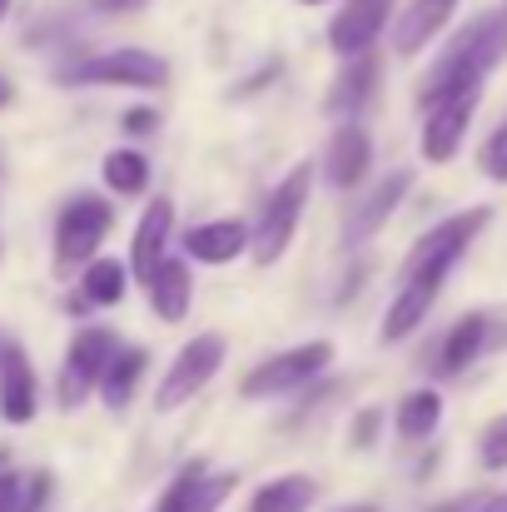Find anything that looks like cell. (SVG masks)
Here are the masks:
<instances>
[{
	"label": "cell",
	"mask_w": 507,
	"mask_h": 512,
	"mask_svg": "<svg viewBox=\"0 0 507 512\" xmlns=\"http://www.w3.org/2000/svg\"><path fill=\"white\" fill-rule=\"evenodd\" d=\"M503 60H507V0L498 10L468 20V25L453 35V45H448V50L433 60V70L423 75L418 105L433 110V105H443V100H458V95L483 90L488 70L503 65Z\"/></svg>",
	"instance_id": "cell-1"
},
{
	"label": "cell",
	"mask_w": 507,
	"mask_h": 512,
	"mask_svg": "<svg viewBox=\"0 0 507 512\" xmlns=\"http://www.w3.org/2000/svg\"><path fill=\"white\" fill-rule=\"evenodd\" d=\"M309 189H314V160H299L269 189L259 219L249 224V259L254 264H279L289 254V244L304 224V209H309Z\"/></svg>",
	"instance_id": "cell-2"
},
{
	"label": "cell",
	"mask_w": 507,
	"mask_h": 512,
	"mask_svg": "<svg viewBox=\"0 0 507 512\" xmlns=\"http://www.w3.org/2000/svg\"><path fill=\"white\" fill-rule=\"evenodd\" d=\"M65 85H100V90H160L169 85V60L140 45H115V50H95L75 65L60 70Z\"/></svg>",
	"instance_id": "cell-3"
},
{
	"label": "cell",
	"mask_w": 507,
	"mask_h": 512,
	"mask_svg": "<svg viewBox=\"0 0 507 512\" xmlns=\"http://www.w3.org/2000/svg\"><path fill=\"white\" fill-rule=\"evenodd\" d=\"M329 363H334V343L329 339L294 343V348H284V353H274V358L254 363V368L244 373L239 393H244L249 403L284 398V393H299V388H309L314 378H324V373H329Z\"/></svg>",
	"instance_id": "cell-4"
},
{
	"label": "cell",
	"mask_w": 507,
	"mask_h": 512,
	"mask_svg": "<svg viewBox=\"0 0 507 512\" xmlns=\"http://www.w3.org/2000/svg\"><path fill=\"white\" fill-rule=\"evenodd\" d=\"M493 224V209H463V214H448L443 224H433L418 244H413V254L403 259V279H418V274H428V279H448L453 274V264L478 244V234Z\"/></svg>",
	"instance_id": "cell-5"
},
{
	"label": "cell",
	"mask_w": 507,
	"mask_h": 512,
	"mask_svg": "<svg viewBox=\"0 0 507 512\" xmlns=\"http://www.w3.org/2000/svg\"><path fill=\"white\" fill-rule=\"evenodd\" d=\"M115 229V204L105 194H75L55 219V269H85Z\"/></svg>",
	"instance_id": "cell-6"
},
{
	"label": "cell",
	"mask_w": 507,
	"mask_h": 512,
	"mask_svg": "<svg viewBox=\"0 0 507 512\" xmlns=\"http://www.w3.org/2000/svg\"><path fill=\"white\" fill-rule=\"evenodd\" d=\"M219 368H224V334H194L189 343H179V353L169 358L155 383V408L174 413V408L194 403L214 383Z\"/></svg>",
	"instance_id": "cell-7"
},
{
	"label": "cell",
	"mask_w": 507,
	"mask_h": 512,
	"mask_svg": "<svg viewBox=\"0 0 507 512\" xmlns=\"http://www.w3.org/2000/svg\"><path fill=\"white\" fill-rule=\"evenodd\" d=\"M115 329L105 324H90V329H75V339L65 343V363H60V378H55V398L60 408H80L95 388H100V373L105 363L115 358Z\"/></svg>",
	"instance_id": "cell-8"
},
{
	"label": "cell",
	"mask_w": 507,
	"mask_h": 512,
	"mask_svg": "<svg viewBox=\"0 0 507 512\" xmlns=\"http://www.w3.org/2000/svg\"><path fill=\"white\" fill-rule=\"evenodd\" d=\"M40 413V378H35V363L25 358V348L0 334V418L10 428H25L35 423Z\"/></svg>",
	"instance_id": "cell-9"
},
{
	"label": "cell",
	"mask_w": 507,
	"mask_h": 512,
	"mask_svg": "<svg viewBox=\"0 0 507 512\" xmlns=\"http://www.w3.org/2000/svg\"><path fill=\"white\" fill-rule=\"evenodd\" d=\"M393 5H398V0H343L338 15L329 20V45H334V55H343V60L368 55V50L378 45V35L388 30Z\"/></svg>",
	"instance_id": "cell-10"
},
{
	"label": "cell",
	"mask_w": 507,
	"mask_h": 512,
	"mask_svg": "<svg viewBox=\"0 0 507 512\" xmlns=\"http://www.w3.org/2000/svg\"><path fill=\"white\" fill-rule=\"evenodd\" d=\"M478 95H483V90L458 95V100H443V105H433V110H428L423 135H418V150H423V160H428V165H448V160L458 155V145H463V135H468V125H473Z\"/></svg>",
	"instance_id": "cell-11"
},
{
	"label": "cell",
	"mask_w": 507,
	"mask_h": 512,
	"mask_svg": "<svg viewBox=\"0 0 507 512\" xmlns=\"http://www.w3.org/2000/svg\"><path fill=\"white\" fill-rule=\"evenodd\" d=\"M408 189H413V170H393L383 174L358 204H353V214H348V224H343V239L358 249V244H368L388 219H393V209L408 199Z\"/></svg>",
	"instance_id": "cell-12"
},
{
	"label": "cell",
	"mask_w": 507,
	"mask_h": 512,
	"mask_svg": "<svg viewBox=\"0 0 507 512\" xmlns=\"http://www.w3.org/2000/svg\"><path fill=\"white\" fill-rule=\"evenodd\" d=\"M145 299L155 309L160 324H184L189 309H194V269L184 254H165L155 264V274L145 279Z\"/></svg>",
	"instance_id": "cell-13"
},
{
	"label": "cell",
	"mask_w": 507,
	"mask_h": 512,
	"mask_svg": "<svg viewBox=\"0 0 507 512\" xmlns=\"http://www.w3.org/2000/svg\"><path fill=\"white\" fill-rule=\"evenodd\" d=\"M169 239H174V199L165 194H155L150 204H145V214H140V224H135V239H130V279H150L155 274V264L169 254Z\"/></svg>",
	"instance_id": "cell-14"
},
{
	"label": "cell",
	"mask_w": 507,
	"mask_h": 512,
	"mask_svg": "<svg viewBox=\"0 0 507 512\" xmlns=\"http://www.w3.org/2000/svg\"><path fill=\"white\" fill-rule=\"evenodd\" d=\"M438 294H443V279H428V274L403 279V289H398V294H393V304L383 309V329H378V339L383 343L413 339V334H418V324L433 314Z\"/></svg>",
	"instance_id": "cell-15"
},
{
	"label": "cell",
	"mask_w": 507,
	"mask_h": 512,
	"mask_svg": "<svg viewBox=\"0 0 507 512\" xmlns=\"http://www.w3.org/2000/svg\"><path fill=\"white\" fill-rule=\"evenodd\" d=\"M368 165H373V140L358 120H343L324 150V179L334 189H358L368 179Z\"/></svg>",
	"instance_id": "cell-16"
},
{
	"label": "cell",
	"mask_w": 507,
	"mask_h": 512,
	"mask_svg": "<svg viewBox=\"0 0 507 512\" xmlns=\"http://www.w3.org/2000/svg\"><path fill=\"white\" fill-rule=\"evenodd\" d=\"M249 254V224L244 219H209V224H194L184 234V259L189 264H234Z\"/></svg>",
	"instance_id": "cell-17"
},
{
	"label": "cell",
	"mask_w": 507,
	"mask_h": 512,
	"mask_svg": "<svg viewBox=\"0 0 507 512\" xmlns=\"http://www.w3.org/2000/svg\"><path fill=\"white\" fill-rule=\"evenodd\" d=\"M378 75H383V65H378V55L368 50V55H353V60H343V70L334 75V85H329V100H324V110L334 115V120H358V110L373 100V90H378Z\"/></svg>",
	"instance_id": "cell-18"
},
{
	"label": "cell",
	"mask_w": 507,
	"mask_h": 512,
	"mask_svg": "<svg viewBox=\"0 0 507 512\" xmlns=\"http://www.w3.org/2000/svg\"><path fill=\"white\" fill-rule=\"evenodd\" d=\"M488 343H493V319H488V314H463V319L443 334L433 368H438L443 378H458V373H468V368L488 353Z\"/></svg>",
	"instance_id": "cell-19"
},
{
	"label": "cell",
	"mask_w": 507,
	"mask_h": 512,
	"mask_svg": "<svg viewBox=\"0 0 507 512\" xmlns=\"http://www.w3.org/2000/svg\"><path fill=\"white\" fill-rule=\"evenodd\" d=\"M458 0H408L393 20V50L398 55H418L423 45H433L443 35V25L453 20Z\"/></svg>",
	"instance_id": "cell-20"
},
{
	"label": "cell",
	"mask_w": 507,
	"mask_h": 512,
	"mask_svg": "<svg viewBox=\"0 0 507 512\" xmlns=\"http://www.w3.org/2000/svg\"><path fill=\"white\" fill-rule=\"evenodd\" d=\"M145 368H150V353L140 348V343H120L115 348V358L105 363V373H100V403L110 408V413H120V408H130L135 403V388H140V378H145Z\"/></svg>",
	"instance_id": "cell-21"
},
{
	"label": "cell",
	"mask_w": 507,
	"mask_h": 512,
	"mask_svg": "<svg viewBox=\"0 0 507 512\" xmlns=\"http://www.w3.org/2000/svg\"><path fill=\"white\" fill-rule=\"evenodd\" d=\"M125 294H130V264H125V259L95 254V259L80 269V304H90V309H115V304H125Z\"/></svg>",
	"instance_id": "cell-22"
},
{
	"label": "cell",
	"mask_w": 507,
	"mask_h": 512,
	"mask_svg": "<svg viewBox=\"0 0 507 512\" xmlns=\"http://www.w3.org/2000/svg\"><path fill=\"white\" fill-rule=\"evenodd\" d=\"M319 503V483L309 473H284V478H269L264 488H254L249 512H309Z\"/></svg>",
	"instance_id": "cell-23"
},
{
	"label": "cell",
	"mask_w": 507,
	"mask_h": 512,
	"mask_svg": "<svg viewBox=\"0 0 507 512\" xmlns=\"http://www.w3.org/2000/svg\"><path fill=\"white\" fill-rule=\"evenodd\" d=\"M438 423H443V393H438V388H413V393H403V403H398V413H393V428H398L403 443L433 438Z\"/></svg>",
	"instance_id": "cell-24"
},
{
	"label": "cell",
	"mask_w": 507,
	"mask_h": 512,
	"mask_svg": "<svg viewBox=\"0 0 507 512\" xmlns=\"http://www.w3.org/2000/svg\"><path fill=\"white\" fill-rule=\"evenodd\" d=\"M100 179H105L110 194L135 199V194L150 189V160H145L140 150H110V155L100 160Z\"/></svg>",
	"instance_id": "cell-25"
},
{
	"label": "cell",
	"mask_w": 507,
	"mask_h": 512,
	"mask_svg": "<svg viewBox=\"0 0 507 512\" xmlns=\"http://www.w3.org/2000/svg\"><path fill=\"white\" fill-rule=\"evenodd\" d=\"M239 488V473H204V483L194 488V498L184 503V512H219Z\"/></svg>",
	"instance_id": "cell-26"
},
{
	"label": "cell",
	"mask_w": 507,
	"mask_h": 512,
	"mask_svg": "<svg viewBox=\"0 0 507 512\" xmlns=\"http://www.w3.org/2000/svg\"><path fill=\"white\" fill-rule=\"evenodd\" d=\"M478 463H483L488 473H503L507 468V413H498V418L483 428V438H478Z\"/></svg>",
	"instance_id": "cell-27"
},
{
	"label": "cell",
	"mask_w": 507,
	"mask_h": 512,
	"mask_svg": "<svg viewBox=\"0 0 507 512\" xmlns=\"http://www.w3.org/2000/svg\"><path fill=\"white\" fill-rule=\"evenodd\" d=\"M478 170L488 174L493 184H507V120L483 140V150H478Z\"/></svg>",
	"instance_id": "cell-28"
},
{
	"label": "cell",
	"mask_w": 507,
	"mask_h": 512,
	"mask_svg": "<svg viewBox=\"0 0 507 512\" xmlns=\"http://www.w3.org/2000/svg\"><path fill=\"white\" fill-rule=\"evenodd\" d=\"M378 428H383V408H363L348 423V448H373L378 443Z\"/></svg>",
	"instance_id": "cell-29"
},
{
	"label": "cell",
	"mask_w": 507,
	"mask_h": 512,
	"mask_svg": "<svg viewBox=\"0 0 507 512\" xmlns=\"http://www.w3.org/2000/svg\"><path fill=\"white\" fill-rule=\"evenodd\" d=\"M0 512H25V473L0 468Z\"/></svg>",
	"instance_id": "cell-30"
},
{
	"label": "cell",
	"mask_w": 507,
	"mask_h": 512,
	"mask_svg": "<svg viewBox=\"0 0 507 512\" xmlns=\"http://www.w3.org/2000/svg\"><path fill=\"white\" fill-rule=\"evenodd\" d=\"M120 130L125 135H155L160 130V110H150V105H135V110H125V120H120Z\"/></svg>",
	"instance_id": "cell-31"
},
{
	"label": "cell",
	"mask_w": 507,
	"mask_h": 512,
	"mask_svg": "<svg viewBox=\"0 0 507 512\" xmlns=\"http://www.w3.org/2000/svg\"><path fill=\"white\" fill-rule=\"evenodd\" d=\"M150 0H90V10L95 15H135V10H145Z\"/></svg>",
	"instance_id": "cell-32"
},
{
	"label": "cell",
	"mask_w": 507,
	"mask_h": 512,
	"mask_svg": "<svg viewBox=\"0 0 507 512\" xmlns=\"http://www.w3.org/2000/svg\"><path fill=\"white\" fill-rule=\"evenodd\" d=\"M473 512H507V493H493V498H483Z\"/></svg>",
	"instance_id": "cell-33"
},
{
	"label": "cell",
	"mask_w": 507,
	"mask_h": 512,
	"mask_svg": "<svg viewBox=\"0 0 507 512\" xmlns=\"http://www.w3.org/2000/svg\"><path fill=\"white\" fill-rule=\"evenodd\" d=\"M10 100H15V85H10V75H0V110H10Z\"/></svg>",
	"instance_id": "cell-34"
},
{
	"label": "cell",
	"mask_w": 507,
	"mask_h": 512,
	"mask_svg": "<svg viewBox=\"0 0 507 512\" xmlns=\"http://www.w3.org/2000/svg\"><path fill=\"white\" fill-rule=\"evenodd\" d=\"M334 512H383L378 503H348V508H334Z\"/></svg>",
	"instance_id": "cell-35"
},
{
	"label": "cell",
	"mask_w": 507,
	"mask_h": 512,
	"mask_svg": "<svg viewBox=\"0 0 507 512\" xmlns=\"http://www.w3.org/2000/svg\"><path fill=\"white\" fill-rule=\"evenodd\" d=\"M10 5H15V0H0V25H5V15H10Z\"/></svg>",
	"instance_id": "cell-36"
},
{
	"label": "cell",
	"mask_w": 507,
	"mask_h": 512,
	"mask_svg": "<svg viewBox=\"0 0 507 512\" xmlns=\"http://www.w3.org/2000/svg\"><path fill=\"white\" fill-rule=\"evenodd\" d=\"M299 5H324V0H299Z\"/></svg>",
	"instance_id": "cell-37"
}]
</instances>
